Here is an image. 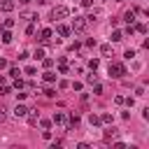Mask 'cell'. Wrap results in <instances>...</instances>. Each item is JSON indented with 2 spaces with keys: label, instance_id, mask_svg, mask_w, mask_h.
<instances>
[{
  "label": "cell",
  "instance_id": "obj_1",
  "mask_svg": "<svg viewBox=\"0 0 149 149\" xmlns=\"http://www.w3.org/2000/svg\"><path fill=\"white\" fill-rule=\"evenodd\" d=\"M68 14H70V9H68V7H63V5L51 9V19H54V21H58V19H65Z\"/></svg>",
  "mask_w": 149,
  "mask_h": 149
},
{
  "label": "cell",
  "instance_id": "obj_2",
  "mask_svg": "<svg viewBox=\"0 0 149 149\" xmlns=\"http://www.w3.org/2000/svg\"><path fill=\"white\" fill-rule=\"evenodd\" d=\"M123 74H126V68H123L121 63H112V65H109V77H116V79H119V77H123Z\"/></svg>",
  "mask_w": 149,
  "mask_h": 149
},
{
  "label": "cell",
  "instance_id": "obj_3",
  "mask_svg": "<svg viewBox=\"0 0 149 149\" xmlns=\"http://www.w3.org/2000/svg\"><path fill=\"white\" fill-rule=\"evenodd\" d=\"M84 28H86V21H84V16H74V19H72V30H74V33H81Z\"/></svg>",
  "mask_w": 149,
  "mask_h": 149
},
{
  "label": "cell",
  "instance_id": "obj_4",
  "mask_svg": "<svg viewBox=\"0 0 149 149\" xmlns=\"http://www.w3.org/2000/svg\"><path fill=\"white\" fill-rule=\"evenodd\" d=\"M26 114H28V107H23V105H16V107H14V116H16V119H21V116H26Z\"/></svg>",
  "mask_w": 149,
  "mask_h": 149
},
{
  "label": "cell",
  "instance_id": "obj_5",
  "mask_svg": "<svg viewBox=\"0 0 149 149\" xmlns=\"http://www.w3.org/2000/svg\"><path fill=\"white\" fill-rule=\"evenodd\" d=\"M12 9H14L12 0H0V12H12Z\"/></svg>",
  "mask_w": 149,
  "mask_h": 149
},
{
  "label": "cell",
  "instance_id": "obj_6",
  "mask_svg": "<svg viewBox=\"0 0 149 149\" xmlns=\"http://www.w3.org/2000/svg\"><path fill=\"white\" fill-rule=\"evenodd\" d=\"M65 121H68V116H65L63 112H56V114H54V123H58V126H63Z\"/></svg>",
  "mask_w": 149,
  "mask_h": 149
},
{
  "label": "cell",
  "instance_id": "obj_7",
  "mask_svg": "<svg viewBox=\"0 0 149 149\" xmlns=\"http://www.w3.org/2000/svg\"><path fill=\"white\" fill-rule=\"evenodd\" d=\"M40 35H42V37H40V40H42V42H44V44H47V42H49V40H51V30H49V28H44V30H42V33H40Z\"/></svg>",
  "mask_w": 149,
  "mask_h": 149
},
{
  "label": "cell",
  "instance_id": "obj_8",
  "mask_svg": "<svg viewBox=\"0 0 149 149\" xmlns=\"http://www.w3.org/2000/svg\"><path fill=\"white\" fill-rule=\"evenodd\" d=\"M56 30H58V35H61V37H68V35H70V28H68V26H58Z\"/></svg>",
  "mask_w": 149,
  "mask_h": 149
},
{
  "label": "cell",
  "instance_id": "obj_9",
  "mask_svg": "<svg viewBox=\"0 0 149 149\" xmlns=\"http://www.w3.org/2000/svg\"><path fill=\"white\" fill-rule=\"evenodd\" d=\"M121 40H123V33L121 30H114L112 33V42H121Z\"/></svg>",
  "mask_w": 149,
  "mask_h": 149
},
{
  "label": "cell",
  "instance_id": "obj_10",
  "mask_svg": "<svg viewBox=\"0 0 149 149\" xmlns=\"http://www.w3.org/2000/svg\"><path fill=\"white\" fill-rule=\"evenodd\" d=\"M2 42H5V44H9V42H12V33H9V30H5V33H2Z\"/></svg>",
  "mask_w": 149,
  "mask_h": 149
},
{
  "label": "cell",
  "instance_id": "obj_11",
  "mask_svg": "<svg viewBox=\"0 0 149 149\" xmlns=\"http://www.w3.org/2000/svg\"><path fill=\"white\" fill-rule=\"evenodd\" d=\"M77 123H79V116L77 114H70V128H74Z\"/></svg>",
  "mask_w": 149,
  "mask_h": 149
},
{
  "label": "cell",
  "instance_id": "obj_12",
  "mask_svg": "<svg viewBox=\"0 0 149 149\" xmlns=\"http://www.w3.org/2000/svg\"><path fill=\"white\" fill-rule=\"evenodd\" d=\"M100 51H102L105 56H109V54H112V47H109V44H102V47H100Z\"/></svg>",
  "mask_w": 149,
  "mask_h": 149
},
{
  "label": "cell",
  "instance_id": "obj_13",
  "mask_svg": "<svg viewBox=\"0 0 149 149\" xmlns=\"http://www.w3.org/2000/svg\"><path fill=\"white\" fill-rule=\"evenodd\" d=\"M44 81H56V74L54 72H44Z\"/></svg>",
  "mask_w": 149,
  "mask_h": 149
},
{
  "label": "cell",
  "instance_id": "obj_14",
  "mask_svg": "<svg viewBox=\"0 0 149 149\" xmlns=\"http://www.w3.org/2000/svg\"><path fill=\"white\" fill-rule=\"evenodd\" d=\"M86 81H88V84H95V81H98V74H93V72L86 74Z\"/></svg>",
  "mask_w": 149,
  "mask_h": 149
},
{
  "label": "cell",
  "instance_id": "obj_15",
  "mask_svg": "<svg viewBox=\"0 0 149 149\" xmlns=\"http://www.w3.org/2000/svg\"><path fill=\"white\" fill-rule=\"evenodd\" d=\"M88 121H91V126H98V123H100V116H95V114H91V116H88Z\"/></svg>",
  "mask_w": 149,
  "mask_h": 149
},
{
  "label": "cell",
  "instance_id": "obj_16",
  "mask_svg": "<svg viewBox=\"0 0 149 149\" xmlns=\"http://www.w3.org/2000/svg\"><path fill=\"white\" fill-rule=\"evenodd\" d=\"M135 30H137V33H142V35H144V33H147V26H144V23H137V26H135Z\"/></svg>",
  "mask_w": 149,
  "mask_h": 149
},
{
  "label": "cell",
  "instance_id": "obj_17",
  "mask_svg": "<svg viewBox=\"0 0 149 149\" xmlns=\"http://www.w3.org/2000/svg\"><path fill=\"white\" fill-rule=\"evenodd\" d=\"M100 121H102V123H112V114H102Z\"/></svg>",
  "mask_w": 149,
  "mask_h": 149
},
{
  "label": "cell",
  "instance_id": "obj_18",
  "mask_svg": "<svg viewBox=\"0 0 149 149\" xmlns=\"http://www.w3.org/2000/svg\"><path fill=\"white\" fill-rule=\"evenodd\" d=\"M35 58L42 61V58H44V49H37V51H35Z\"/></svg>",
  "mask_w": 149,
  "mask_h": 149
},
{
  "label": "cell",
  "instance_id": "obj_19",
  "mask_svg": "<svg viewBox=\"0 0 149 149\" xmlns=\"http://www.w3.org/2000/svg\"><path fill=\"white\" fill-rule=\"evenodd\" d=\"M123 56H126V58H128V61H130V58H135V49H128V51H126V54H123Z\"/></svg>",
  "mask_w": 149,
  "mask_h": 149
},
{
  "label": "cell",
  "instance_id": "obj_20",
  "mask_svg": "<svg viewBox=\"0 0 149 149\" xmlns=\"http://www.w3.org/2000/svg\"><path fill=\"white\" fill-rule=\"evenodd\" d=\"M42 65H44V68H51L54 61H51V58H42Z\"/></svg>",
  "mask_w": 149,
  "mask_h": 149
},
{
  "label": "cell",
  "instance_id": "obj_21",
  "mask_svg": "<svg viewBox=\"0 0 149 149\" xmlns=\"http://www.w3.org/2000/svg\"><path fill=\"white\" fill-rule=\"evenodd\" d=\"M28 123L35 126V123H37V114H30V116H28Z\"/></svg>",
  "mask_w": 149,
  "mask_h": 149
},
{
  "label": "cell",
  "instance_id": "obj_22",
  "mask_svg": "<svg viewBox=\"0 0 149 149\" xmlns=\"http://www.w3.org/2000/svg\"><path fill=\"white\" fill-rule=\"evenodd\" d=\"M116 135V128H109V130H105V137H114Z\"/></svg>",
  "mask_w": 149,
  "mask_h": 149
},
{
  "label": "cell",
  "instance_id": "obj_23",
  "mask_svg": "<svg viewBox=\"0 0 149 149\" xmlns=\"http://www.w3.org/2000/svg\"><path fill=\"white\" fill-rule=\"evenodd\" d=\"M88 68H91V70H95V68H98V61H95V58H91V61H88Z\"/></svg>",
  "mask_w": 149,
  "mask_h": 149
},
{
  "label": "cell",
  "instance_id": "obj_24",
  "mask_svg": "<svg viewBox=\"0 0 149 149\" xmlns=\"http://www.w3.org/2000/svg\"><path fill=\"white\" fill-rule=\"evenodd\" d=\"M35 72H37V68H33V65H28V68H26V74H35Z\"/></svg>",
  "mask_w": 149,
  "mask_h": 149
},
{
  "label": "cell",
  "instance_id": "obj_25",
  "mask_svg": "<svg viewBox=\"0 0 149 149\" xmlns=\"http://www.w3.org/2000/svg\"><path fill=\"white\" fill-rule=\"evenodd\" d=\"M44 95H47V98H54L56 93H54V88H44Z\"/></svg>",
  "mask_w": 149,
  "mask_h": 149
},
{
  "label": "cell",
  "instance_id": "obj_26",
  "mask_svg": "<svg viewBox=\"0 0 149 149\" xmlns=\"http://www.w3.org/2000/svg\"><path fill=\"white\" fill-rule=\"evenodd\" d=\"M9 93V86H0V95H7Z\"/></svg>",
  "mask_w": 149,
  "mask_h": 149
},
{
  "label": "cell",
  "instance_id": "obj_27",
  "mask_svg": "<svg viewBox=\"0 0 149 149\" xmlns=\"http://www.w3.org/2000/svg\"><path fill=\"white\" fill-rule=\"evenodd\" d=\"M5 68H7V61H5V58H0V70H5Z\"/></svg>",
  "mask_w": 149,
  "mask_h": 149
},
{
  "label": "cell",
  "instance_id": "obj_28",
  "mask_svg": "<svg viewBox=\"0 0 149 149\" xmlns=\"http://www.w3.org/2000/svg\"><path fill=\"white\" fill-rule=\"evenodd\" d=\"M81 7H91V0H81Z\"/></svg>",
  "mask_w": 149,
  "mask_h": 149
},
{
  "label": "cell",
  "instance_id": "obj_29",
  "mask_svg": "<svg viewBox=\"0 0 149 149\" xmlns=\"http://www.w3.org/2000/svg\"><path fill=\"white\" fill-rule=\"evenodd\" d=\"M5 116H7V114H5V109L0 107V121H5Z\"/></svg>",
  "mask_w": 149,
  "mask_h": 149
},
{
  "label": "cell",
  "instance_id": "obj_30",
  "mask_svg": "<svg viewBox=\"0 0 149 149\" xmlns=\"http://www.w3.org/2000/svg\"><path fill=\"white\" fill-rule=\"evenodd\" d=\"M21 2H30V0H21Z\"/></svg>",
  "mask_w": 149,
  "mask_h": 149
}]
</instances>
